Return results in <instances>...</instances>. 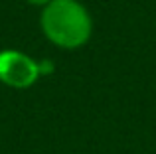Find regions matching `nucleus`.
<instances>
[{
  "mask_svg": "<svg viewBox=\"0 0 156 154\" xmlns=\"http://www.w3.org/2000/svg\"><path fill=\"white\" fill-rule=\"evenodd\" d=\"M38 67H40V75H42V77L53 73V69H55L50 59H40V61H38Z\"/></svg>",
  "mask_w": 156,
  "mask_h": 154,
  "instance_id": "obj_3",
  "label": "nucleus"
},
{
  "mask_svg": "<svg viewBox=\"0 0 156 154\" xmlns=\"http://www.w3.org/2000/svg\"><path fill=\"white\" fill-rule=\"evenodd\" d=\"M26 2L32 4V6H42V8H44V6H48L51 0H26Z\"/></svg>",
  "mask_w": 156,
  "mask_h": 154,
  "instance_id": "obj_4",
  "label": "nucleus"
},
{
  "mask_svg": "<svg viewBox=\"0 0 156 154\" xmlns=\"http://www.w3.org/2000/svg\"><path fill=\"white\" fill-rule=\"evenodd\" d=\"M40 26L44 36L61 50L83 47L93 34L91 14L77 0H51L42 10Z\"/></svg>",
  "mask_w": 156,
  "mask_h": 154,
  "instance_id": "obj_1",
  "label": "nucleus"
},
{
  "mask_svg": "<svg viewBox=\"0 0 156 154\" xmlns=\"http://www.w3.org/2000/svg\"><path fill=\"white\" fill-rule=\"evenodd\" d=\"M38 61L18 50L0 51V83L12 89H28L40 79Z\"/></svg>",
  "mask_w": 156,
  "mask_h": 154,
  "instance_id": "obj_2",
  "label": "nucleus"
}]
</instances>
